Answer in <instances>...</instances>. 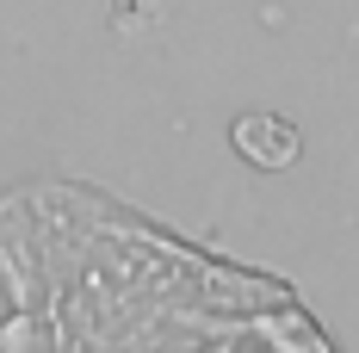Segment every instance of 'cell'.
I'll return each instance as SVG.
<instances>
[{"instance_id": "cell-1", "label": "cell", "mask_w": 359, "mask_h": 353, "mask_svg": "<svg viewBox=\"0 0 359 353\" xmlns=\"http://www.w3.org/2000/svg\"><path fill=\"white\" fill-rule=\"evenodd\" d=\"M229 142L242 149V161H254V168H291V161H297V131H291L285 118H273V112L236 118Z\"/></svg>"}]
</instances>
